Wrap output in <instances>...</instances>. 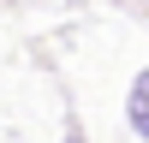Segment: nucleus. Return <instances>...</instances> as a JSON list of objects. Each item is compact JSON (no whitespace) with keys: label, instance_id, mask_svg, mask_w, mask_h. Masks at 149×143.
<instances>
[{"label":"nucleus","instance_id":"obj_1","mask_svg":"<svg viewBox=\"0 0 149 143\" xmlns=\"http://www.w3.org/2000/svg\"><path fill=\"white\" fill-rule=\"evenodd\" d=\"M131 125H137V137H149V72L131 83Z\"/></svg>","mask_w":149,"mask_h":143}]
</instances>
